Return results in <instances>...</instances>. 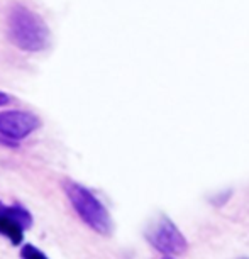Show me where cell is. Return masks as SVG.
<instances>
[{"label":"cell","instance_id":"cell-6","mask_svg":"<svg viewBox=\"0 0 249 259\" xmlns=\"http://www.w3.org/2000/svg\"><path fill=\"white\" fill-rule=\"evenodd\" d=\"M21 256H22V259H50L41 249L32 246V244H24Z\"/></svg>","mask_w":249,"mask_h":259},{"label":"cell","instance_id":"cell-3","mask_svg":"<svg viewBox=\"0 0 249 259\" xmlns=\"http://www.w3.org/2000/svg\"><path fill=\"white\" fill-rule=\"evenodd\" d=\"M146 239L154 249H158L161 254H166L168 257L183 254L188 249L187 239L166 215H159L158 221L153 222V226L146 231Z\"/></svg>","mask_w":249,"mask_h":259},{"label":"cell","instance_id":"cell-7","mask_svg":"<svg viewBox=\"0 0 249 259\" xmlns=\"http://www.w3.org/2000/svg\"><path fill=\"white\" fill-rule=\"evenodd\" d=\"M11 102H12V99L6 94V92H0V107H4V105L11 104Z\"/></svg>","mask_w":249,"mask_h":259},{"label":"cell","instance_id":"cell-1","mask_svg":"<svg viewBox=\"0 0 249 259\" xmlns=\"http://www.w3.org/2000/svg\"><path fill=\"white\" fill-rule=\"evenodd\" d=\"M7 36L14 46L27 53H39L50 45V29L41 16L22 4H14L7 12Z\"/></svg>","mask_w":249,"mask_h":259},{"label":"cell","instance_id":"cell-5","mask_svg":"<svg viewBox=\"0 0 249 259\" xmlns=\"http://www.w3.org/2000/svg\"><path fill=\"white\" fill-rule=\"evenodd\" d=\"M39 117L27 110H4L0 112V136L12 143L27 138L39 127Z\"/></svg>","mask_w":249,"mask_h":259},{"label":"cell","instance_id":"cell-2","mask_svg":"<svg viewBox=\"0 0 249 259\" xmlns=\"http://www.w3.org/2000/svg\"><path fill=\"white\" fill-rule=\"evenodd\" d=\"M66 197L70 200L71 207L75 208L78 217L89 226L92 231L109 236L112 232V221L109 210L105 205L95 197L87 187L76 183V182H66L65 183Z\"/></svg>","mask_w":249,"mask_h":259},{"label":"cell","instance_id":"cell-4","mask_svg":"<svg viewBox=\"0 0 249 259\" xmlns=\"http://www.w3.org/2000/svg\"><path fill=\"white\" fill-rule=\"evenodd\" d=\"M32 226V217L27 208L14 203L6 205L0 202V234L7 237L14 246H19L24 241V232Z\"/></svg>","mask_w":249,"mask_h":259},{"label":"cell","instance_id":"cell-8","mask_svg":"<svg viewBox=\"0 0 249 259\" xmlns=\"http://www.w3.org/2000/svg\"><path fill=\"white\" fill-rule=\"evenodd\" d=\"M163 259H172V257H168V256H166V257H163Z\"/></svg>","mask_w":249,"mask_h":259}]
</instances>
